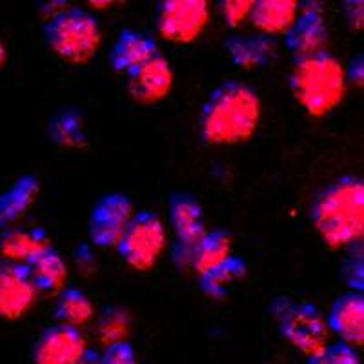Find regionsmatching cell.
<instances>
[{
	"instance_id": "9a60e30c",
	"label": "cell",
	"mask_w": 364,
	"mask_h": 364,
	"mask_svg": "<svg viewBox=\"0 0 364 364\" xmlns=\"http://www.w3.org/2000/svg\"><path fill=\"white\" fill-rule=\"evenodd\" d=\"M168 215L173 228L177 242L186 246H197L206 235V223H204L203 206L193 195L177 191L170 197L168 203Z\"/></svg>"
},
{
	"instance_id": "d6986e66",
	"label": "cell",
	"mask_w": 364,
	"mask_h": 364,
	"mask_svg": "<svg viewBox=\"0 0 364 364\" xmlns=\"http://www.w3.org/2000/svg\"><path fill=\"white\" fill-rule=\"evenodd\" d=\"M299 15V2L295 0H257L253 2L250 21L257 33L266 37L284 35Z\"/></svg>"
},
{
	"instance_id": "5bb4252c",
	"label": "cell",
	"mask_w": 364,
	"mask_h": 364,
	"mask_svg": "<svg viewBox=\"0 0 364 364\" xmlns=\"http://www.w3.org/2000/svg\"><path fill=\"white\" fill-rule=\"evenodd\" d=\"M51 237L44 228L13 226L0 235V255L2 261L28 266L37 257L51 250Z\"/></svg>"
},
{
	"instance_id": "5b68a950",
	"label": "cell",
	"mask_w": 364,
	"mask_h": 364,
	"mask_svg": "<svg viewBox=\"0 0 364 364\" xmlns=\"http://www.w3.org/2000/svg\"><path fill=\"white\" fill-rule=\"evenodd\" d=\"M269 310L277 321L281 336L306 357L315 355L328 344L330 330L326 317L311 302H294L290 297H277Z\"/></svg>"
},
{
	"instance_id": "6da1fadb",
	"label": "cell",
	"mask_w": 364,
	"mask_h": 364,
	"mask_svg": "<svg viewBox=\"0 0 364 364\" xmlns=\"http://www.w3.org/2000/svg\"><path fill=\"white\" fill-rule=\"evenodd\" d=\"M262 102L255 87L226 80L211 91L200 112V136L211 146L245 144L259 129Z\"/></svg>"
},
{
	"instance_id": "603a6c76",
	"label": "cell",
	"mask_w": 364,
	"mask_h": 364,
	"mask_svg": "<svg viewBox=\"0 0 364 364\" xmlns=\"http://www.w3.org/2000/svg\"><path fill=\"white\" fill-rule=\"evenodd\" d=\"M246 277V262L240 257H228L223 264L200 275V290L211 299H226L233 284Z\"/></svg>"
},
{
	"instance_id": "484cf974",
	"label": "cell",
	"mask_w": 364,
	"mask_h": 364,
	"mask_svg": "<svg viewBox=\"0 0 364 364\" xmlns=\"http://www.w3.org/2000/svg\"><path fill=\"white\" fill-rule=\"evenodd\" d=\"M306 364H360V355L357 348L344 343H333L326 344L321 352L308 357Z\"/></svg>"
},
{
	"instance_id": "d6a6232c",
	"label": "cell",
	"mask_w": 364,
	"mask_h": 364,
	"mask_svg": "<svg viewBox=\"0 0 364 364\" xmlns=\"http://www.w3.org/2000/svg\"><path fill=\"white\" fill-rule=\"evenodd\" d=\"M6 63H8V48H6L4 41L0 38V70L6 66Z\"/></svg>"
},
{
	"instance_id": "f546056e",
	"label": "cell",
	"mask_w": 364,
	"mask_h": 364,
	"mask_svg": "<svg viewBox=\"0 0 364 364\" xmlns=\"http://www.w3.org/2000/svg\"><path fill=\"white\" fill-rule=\"evenodd\" d=\"M344 17H346L348 24L352 26L353 29L363 28L364 22V13H363V2H346L344 4Z\"/></svg>"
},
{
	"instance_id": "9c48e42d",
	"label": "cell",
	"mask_w": 364,
	"mask_h": 364,
	"mask_svg": "<svg viewBox=\"0 0 364 364\" xmlns=\"http://www.w3.org/2000/svg\"><path fill=\"white\" fill-rule=\"evenodd\" d=\"M328 26L324 8L318 2L299 4V15L284 33V46L295 58L323 53L328 46Z\"/></svg>"
},
{
	"instance_id": "277c9868",
	"label": "cell",
	"mask_w": 364,
	"mask_h": 364,
	"mask_svg": "<svg viewBox=\"0 0 364 364\" xmlns=\"http://www.w3.org/2000/svg\"><path fill=\"white\" fill-rule=\"evenodd\" d=\"M44 41L64 63L82 66L95 57L102 44V29L93 13L68 8L42 28Z\"/></svg>"
},
{
	"instance_id": "e0dca14e",
	"label": "cell",
	"mask_w": 364,
	"mask_h": 364,
	"mask_svg": "<svg viewBox=\"0 0 364 364\" xmlns=\"http://www.w3.org/2000/svg\"><path fill=\"white\" fill-rule=\"evenodd\" d=\"M41 193V182L35 175H22L0 193V228H13L24 219Z\"/></svg>"
},
{
	"instance_id": "cb8c5ba5",
	"label": "cell",
	"mask_w": 364,
	"mask_h": 364,
	"mask_svg": "<svg viewBox=\"0 0 364 364\" xmlns=\"http://www.w3.org/2000/svg\"><path fill=\"white\" fill-rule=\"evenodd\" d=\"M55 314H57L58 324L80 330V326H86L87 323H91V318L95 317V308L82 290L64 288L58 295Z\"/></svg>"
},
{
	"instance_id": "1f68e13d",
	"label": "cell",
	"mask_w": 364,
	"mask_h": 364,
	"mask_svg": "<svg viewBox=\"0 0 364 364\" xmlns=\"http://www.w3.org/2000/svg\"><path fill=\"white\" fill-rule=\"evenodd\" d=\"M77 364H99V355L95 352H91V350H86L84 357Z\"/></svg>"
},
{
	"instance_id": "44dd1931",
	"label": "cell",
	"mask_w": 364,
	"mask_h": 364,
	"mask_svg": "<svg viewBox=\"0 0 364 364\" xmlns=\"http://www.w3.org/2000/svg\"><path fill=\"white\" fill-rule=\"evenodd\" d=\"M48 133L51 141L64 149H84L87 146L84 117L75 108H64L51 117Z\"/></svg>"
},
{
	"instance_id": "2e32d148",
	"label": "cell",
	"mask_w": 364,
	"mask_h": 364,
	"mask_svg": "<svg viewBox=\"0 0 364 364\" xmlns=\"http://www.w3.org/2000/svg\"><path fill=\"white\" fill-rule=\"evenodd\" d=\"M159 53L157 42L148 33L136 31V29H124L120 31L109 51V66L117 73H129Z\"/></svg>"
},
{
	"instance_id": "d4e9b609",
	"label": "cell",
	"mask_w": 364,
	"mask_h": 364,
	"mask_svg": "<svg viewBox=\"0 0 364 364\" xmlns=\"http://www.w3.org/2000/svg\"><path fill=\"white\" fill-rule=\"evenodd\" d=\"M129 330H132V318L128 311L120 306L106 308L97 323V337L106 346L128 341Z\"/></svg>"
},
{
	"instance_id": "52a82bcc",
	"label": "cell",
	"mask_w": 364,
	"mask_h": 364,
	"mask_svg": "<svg viewBox=\"0 0 364 364\" xmlns=\"http://www.w3.org/2000/svg\"><path fill=\"white\" fill-rule=\"evenodd\" d=\"M210 21L206 0H164L157 8V29L175 44H191L203 35Z\"/></svg>"
},
{
	"instance_id": "8fae6325",
	"label": "cell",
	"mask_w": 364,
	"mask_h": 364,
	"mask_svg": "<svg viewBox=\"0 0 364 364\" xmlns=\"http://www.w3.org/2000/svg\"><path fill=\"white\" fill-rule=\"evenodd\" d=\"M173 70L164 55L157 53L144 64L126 73V90L136 104L149 106L170 95L173 87Z\"/></svg>"
},
{
	"instance_id": "30bf717a",
	"label": "cell",
	"mask_w": 364,
	"mask_h": 364,
	"mask_svg": "<svg viewBox=\"0 0 364 364\" xmlns=\"http://www.w3.org/2000/svg\"><path fill=\"white\" fill-rule=\"evenodd\" d=\"M37 297L28 266L0 261V318L18 321L35 306Z\"/></svg>"
},
{
	"instance_id": "8992f818",
	"label": "cell",
	"mask_w": 364,
	"mask_h": 364,
	"mask_svg": "<svg viewBox=\"0 0 364 364\" xmlns=\"http://www.w3.org/2000/svg\"><path fill=\"white\" fill-rule=\"evenodd\" d=\"M117 250L129 268L154 269L166 250V226L161 217L148 210L135 211Z\"/></svg>"
},
{
	"instance_id": "ffe728a7",
	"label": "cell",
	"mask_w": 364,
	"mask_h": 364,
	"mask_svg": "<svg viewBox=\"0 0 364 364\" xmlns=\"http://www.w3.org/2000/svg\"><path fill=\"white\" fill-rule=\"evenodd\" d=\"M28 272L37 291L55 295L60 294L66 286L68 264L63 255L53 248L42 253L33 262H29Z\"/></svg>"
},
{
	"instance_id": "7c38bea8",
	"label": "cell",
	"mask_w": 364,
	"mask_h": 364,
	"mask_svg": "<svg viewBox=\"0 0 364 364\" xmlns=\"http://www.w3.org/2000/svg\"><path fill=\"white\" fill-rule=\"evenodd\" d=\"M86 350L82 331L53 324L38 336L33 346V364H77Z\"/></svg>"
},
{
	"instance_id": "ac0fdd59",
	"label": "cell",
	"mask_w": 364,
	"mask_h": 364,
	"mask_svg": "<svg viewBox=\"0 0 364 364\" xmlns=\"http://www.w3.org/2000/svg\"><path fill=\"white\" fill-rule=\"evenodd\" d=\"M232 63L242 70H255L262 68L275 57V41L262 33L232 35L224 42Z\"/></svg>"
},
{
	"instance_id": "4fadbf2b",
	"label": "cell",
	"mask_w": 364,
	"mask_h": 364,
	"mask_svg": "<svg viewBox=\"0 0 364 364\" xmlns=\"http://www.w3.org/2000/svg\"><path fill=\"white\" fill-rule=\"evenodd\" d=\"M328 330H331L348 346L364 343V297L360 291H346L331 304L328 314Z\"/></svg>"
},
{
	"instance_id": "f1b7e54d",
	"label": "cell",
	"mask_w": 364,
	"mask_h": 364,
	"mask_svg": "<svg viewBox=\"0 0 364 364\" xmlns=\"http://www.w3.org/2000/svg\"><path fill=\"white\" fill-rule=\"evenodd\" d=\"M343 279L352 288L350 291H360L363 294V253H353L348 257L343 264Z\"/></svg>"
},
{
	"instance_id": "83f0119b",
	"label": "cell",
	"mask_w": 364,
	"mask_h": 364,
	"mask_svg": "<svg viewBox=\"0 0 364 364\" xmlns=\"http://www.w3.org/2000/svg\"><path fill=\"white\" fill-rule=\"evenodd\" d=\"M99 364H139V357L135 346L124 341L106 346L102 355H99Z\"/></svg>"
},
{
	"instance_id": "7a4b0ae2",
	"label": "cell",
	"mask_w": 364,
	"mask_h": 364,
	"mask_svg": "<svg viewBox=\"0 0 364 364\" xmlns=\"http://www.w3.org/2000/svg\"><path fill=\"white\" fill-rule=\"evenodd\" d=\"M311 223L331 250L357 246L364 235V184L341 177L328 184L311 204Z\"/></svg>"
},
{
	"instance_id": "3957f363",
	"label": "cell",
	"mask_w": 364,
	"mask_h": 364,
	"mask_svg": "<svg viewBox=\"0 0 364 364\" xmlns=\"http://www.w3.org/2000/svg\"><path fill=\"white\" fill-rule=\"evenodd\" d=\"M346 68L328 51L297 58L290 75L295 100L314 119L331 113L346 95Z\"/></svg>"
},
{
	"instance_id": "7402d4cb",
	"label": "cell",
	"mask_w": 364,
	"mask_h": 364,
	"mask_svg": "<svg viewBox=\"0 0 364 364\" xmlns=\"http://www.w3.org/2000/svg\"><path fill=\"white\" fill-rule=\"evenodd\" d=\"M232 235L224 232V230L206 232V235L200 239L199 245L195 246L191 269H195L199 275H204L210 269L217 268V266L226 261L228 257H232Z\"/></svg>"
},
{
	"instance_id": "ba28073f",
	"label": "cell",
	"mask_w": 364,
	"mask_h": 364,
	"mask_svg": "<svg viewBox=\"0 0 364 364\" xmlns=\"http://www.w3.org/2000/svg\"><path fill=\"white\" fill-rule=\"evenodd\" d=\"M135 208L124 193H108L95 203L90 215V239L99 248H117Z\"/></svg>"
},
{
	"instance_id": "4dcf8cb0",
	"label": "cell",
	"mask_w": 364,
	"mask_h": 364,
	"mask_svg": "<svg viewBox=\"0 0 364 364\" xmlns=\"http://www.w3.org/2000/svg\"><path fill=\"white\" fill-rule=\"evenodd\" d=\"M346 82L353 84V86H363L364 82V68H363V55L353 58L352 64L346 70Z\"/></svg>"
},
{
	"instance_id": "4316f807",
	"label": "cell",
	"mask_w": 364,
	"mask_h": 364,
	"mask_svg": "<svg viewBox=\"0 0 364 364\" xmlns=\"http://www.w3.org/2000/svg\"><path fill=\"white\" fill-rule=\"evenodd\" d=\"M253 0H226L220 4L223 18L230 28H239L245 21H250Z\"/></svg>"
}]
</instances>
